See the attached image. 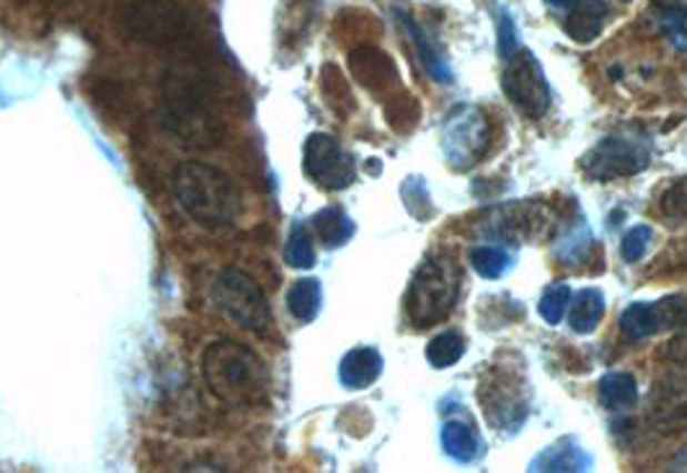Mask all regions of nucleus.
<instances>
[{"label": "nucleus", "instance_id": "nucleus-1", "mask_svg": "<svg viewBox=\"0 0 687 473\" xmlns=\"http://www.w3.org/2000/svg\"><path fill=\"white\" fill-rule=\"evenodd\" d=\"M202 375L212 396L231 406L262 404L270 391V370L246 344L218 339L202 354Z\"/></svg>", "mask_w": 687, "mask_h": 473}, {"label": "nucleus", "instance_id": "nucleus-2", "mask_svg": "<svg viewBox=\"0 0 687 473\" xmlns=\"http://www.w3.org/2000/svg\"><path fill=\"white\" fill-rule=\"evenodd\" d=\"M171 187L179 208L194 223L204 228H228L239 218V189L233 187L231 177L215 165L200 161L179 163L171 177Z\"/></svg>", "mask_w": 687, "mask_h": 473}, {"label": "nucleus", "instance_id": "nucleus-3", "mask_svg": "<svg viewBox=\"0 0 687 473\" xmlns=\"http://www.w3.org/2000/svg\"><path fill=\"white\" fill-rule=\"evenodd\" d=\"M463 288V270L447 251H432L418 264L406 293V315L414 329H430L453 313Z\"/></svg>", "mask_w": 687, "mask_h": 473}, {"label": "nucleus", "instance_id": "nucleus-4", "mask_svg": "<svg viewBox=\"0 0 687 473\" xmlns=\"http://www.w3.org/2000/svg\"><path fill=\"white\" fill-rule=\"evenodd\" d=\"M531 383L523 378V370L504 360L488 368L478 381V404L486 422L502 435H515L523 430L531 414Z\"/></svg>", "mask_w": 687, "mask_h": 473}, {"label": "nucleus", "instance_id": "nucleus-5", "mask_svg": "<svg viewBox=\"0 0 687 473\" xmlns=\"http://www.w3.org/2000/svg\"><path fill=\"white\" fill-rule=\"evenodd\" d=\"M440 145L455 171H468L492 148V124L478 107L457 104L442 122Z\"/></svg>", "mask_w": 687, "mask_h": 473}, {"label": "nucleus", "instance_id": "nucleus-6", "mask_svg": "<svg viewBox=\"0 0 687 473\" xmlns=\"http://www.w3.org/2000/svg\"><path fill=\"white\" fill-rule=\"evenodd\" d=\"M212 301H215L220 313L243 329L264 334L272 326V311L262 288L239 270H225L218 274L215 285H212Z\"/></svg>", "mask_w": 687, "mask_h": 473}, {"label": "nucleus", "instance_id": "nucleus-7", "mask_svg": "<svg viewBox=\"0 0 687 473\" xmlns=\"http://www.w3.org/2000/svg\"><path fill=\"white\" fill-rule=\"evenodd\" d=\"M651 163V143L646 135L634 132H615L599 140L592 151L584 155V171L595 181L626 179L641 173Z\"/></svg>", "mask_w": 687, "mask_h": 473}, {"label": "nucleus", "instance_id": "nucleus-8", "mask_svg": "<svg viewBox=\"0 0 687 473\" xmlns=\"http://www.w3.org/2000/svg\"><path fill=\"white\" fill-rule=\"evenodd\" d=\"M502 89L512 101V107L519 114L531 117V120H540L550 109L546 70H543L538 58L531 50H523V47L509 60H504Z\"/></svg>", "mask_w": 687, "mask_h": 473}, {"label": "nucleus", "instance_id": "nucleus-9", "mask_svg": "<svg viewBox=\"0 0 687 473\" xmlns=\"http://www.w3.org/2000/svg\"><path fill=\"white\" fill-rule=\"evenodd\" d=\"M305 173L311 177L315 184L331 192L346 189L357 179V165L350 151H344V145L336 138L315 132L305 140V158H303Z\"/></svg>", "mask_w": 687, "mask_h": 473}, {"label": "nucleus", "instance_id": "nucleus-10", "mask_svg": "<svg viewBox=\"0 0 687 473\" xmlns=\"http://www.w3.org/2000/svg\"><path fill=\"white\" fill-rule=\"evenodd\" d=\"M687 315V301L683 295L659 298V301H636L620 315V331L628 342L657 336L661 331L677 329Z\"/></svg>", "mask_w": 687, "mask_h": 473}, {"label": "nucleus", "instance_id": "nucleus-11", "mask_svg": "<svg viewBox=\"0 0 687 473\" xmlns=\"http://www.w3.org/2000/svg\"><path fill=\"white\" fill-rule=\"evenodd\" d=\"M548 225H553V215L546 204L517 202L496 212V218L492 220V233L509 243H523L540 233H548Z\"/></svg>", "mask_w": 687, "mask_h": 473}, {"label": "nucleus", "instance_id": "nucleus-12", "mask_svg": "<svg viewBox=\"0 0 687 473\" xmlns=\"http://www.w3.org/2000/svg\"><path fill=\"white\" fill-rule=\"evenodd\" d=\"M649 420L659 430H683L687 427V381L685 378H661L654 383L649 393Z\"/></svg>", "mask_w": 687, "mask_h": 473}, {"label": "nucleus", "instance_id": "nucleus-13", "mask_svg": "<svg viewBox=\"0 0 687 473\" xmlns=\"http://www.w3.org/2000/svg\"><path fill=\"white\" fill-rule=\"evenodd\" d=\"M135 16L140 19L135 31L142 39H163V42L179 37L186 23L184 11L173 6L171 0H148Z\"/></svg>", "mask_w": 687, "mask_h": 473}, {"label": "nucleus", "instance_id": "nucleus-14", "mask_svg": "<svg viewBox=\"0 0 687 473\" xmlns=\"http://www.w3.org/2000/svg\"><path fill=\"white\" fill-rule=\"evenodd\" d=\"M442 451L455 463H473L484 455V440L478 435V427L471 420H447L440 432Z\"/></svg>", "mask_w": 687, "mask_h": 473}, {"label": "nucleus", "instance_id": "nucleus-15", "mask_svg": "<svg viewBox=\"0 0 687 473\" xmlns=\"http://www.w3.org/2000/svg\"><path fill=\"white\" fill-rule=\"evenodd\" d=\"M396 21L401 23V29L406 31L408 42H412L416 58L422 60V66H424L426 73H430L437 83H453L455 81L453 68L447 66V60L442 58L437 47L430 42V37L424 34V29L418 27V23L406 11H396Z\"/></svg>", "mask_w": 687, "mask_h": 473}, {"label": "nucleus", "instance_id": "nucleus-16", "mask_svg": "<svg viewBox=\"0 0 687 473\" xmlns=\"http://www.w3.org/2000/svg\"><path fill=\"white\" fill-rule=\"evenodd\" d=\"M383 375V354L375 346H354L339 365V381L346 389H367Z\"/></svg>", "mask_w": 687, "mask_h": 473}, {"label": "nucleus", "instance_id": "nucleus-17", "mask_svg": "<svg viewBox=\"0 0 687 473\" xmlns=\"http://www.w3.org/2000/svg\"><path fill=\"white\" fill-rule=\"evenodd\" d=\"M605 19H607V6L603 0H576V3L568 8L564 29L574 42L589 44L603 34Z\"/></svg>", "mask_w": 687, "mask_h": 473}, {"label": "nucleus", "instance_id": "nucleus-18", "mask_svg": "<svg viewBox=\"0 0 687 473\" xmlns=\"http://www.w3.org/2000/svg\"><path fill=\"white\" fill-rule=\"evenodd\" d=\"M592 469V455L576 443V440L566 437L546 447L538 459L531 463V471H589Z\"/></svg>", "mask_w": 687, "mask_h": 473}, {"label": "nucleus", "instance_id": "nucleus-19", "mask_svg": "<svg viewBox=\"0 0 687 473\" xmlns=\"http://www.w3.org/2000/svg\"><path fill=\"white\" fill-rule=\"evenodd\" d=\"M605 315V295L597 288H584L568 301V326L576 334H592Z\"/></svg>", "mask_w": 687, "mask_h": 473}, {"label": "nucleus", "instance_id": "nucleus-20", "mask_svg": "<svg viewBox=\"0 0 687 473\" xmlns=\"http://www.w3.org/2000/svg\"><path fill=\"white\" fill-rule=\"evenodd\" d=\"M599 404L607 412H628L638 404V383L630 373H607L599 381Z\"/></svg>", "mask_w": 687, "mask_h": 473}, {"label": "nucleus", "instance_id": "nucleus-21", "mask_svg": "<svg viewBox=\"0 0 687 473\" xmlns=\"http://www.w3.org/2000/svg\"><path fill=\"white\" fill-rule=\"evenodd\" d=\"M313 231L323 246L336 249L352 239L354 223L342 208H326L319 215H313Z\"/></svg>", "mask_w": 687, "mask_h": 473}, {"label": "nucleus", "instance_id": "nucleus-22", "mask_svg": "<svg viewBox=\"0 0 687 473\" xmlns=\"http://www.w3.org/2000/svg\"><path fill=\"white\" fill-rule=\"evenodd\" d=\"M323 303V290L321 282L315 278H303L297 282H292V288L287 290V309L295 315L297 321H313L315 315L321 313Z\"/></svg>", "mask_w": 687, "mask_h": 473}, {"label": "nucleus", "instance_id": "nucleus-23", "mask_svg": "<svg viewBox=\"0 0 687 473\" xmlns=\"http://www.w3.org/2000/svg\"><path fill=\"white\" fill-rule=\"evenodd\" d=\"M468 262L473 270H476L481 278L486 280H499L512 270V254L502 246H488V243H481V246L471 249Z\"/></svg>", "mask_w": 687, "mask_h": 473}, {"label": "nucleus", "instance_id": "nucleus-24", "mask_svg": "<svg viewBox=\"0 0 687 473\" xmlns=\"http://www.w3.org/2000/svg\"><path fill=\"white\" fill-rule=\"evenodd\" d=\"M465 354V336L461 331H442L426 344V360L432 368H453Z\"/></svg>", "mask_w": 687, "mask_h": 473}, {"label": "nucleus", "instance_id": "nucleus-25", "mask_svg": "<svg viewBox=\"0 0 687 473\" xmlns=\"http://www.w3.org/2000/svg\"><path fill=\"white\" fill-rule=\"evenodd\" d=\"M589 251H592V231H589V225L584 223V220H582V223H576L572 231H568L564 239L556 243V256L564 264L584 262V259L589 256Z\"/></svg>", "mask_w": 687, "mask_h": 473}, {"label": "nucleus", "instance_id": "nucleus-26", "mask_svg": "<svg viewBox=\"0 0 687 473\" xmlns=\"http://www.w3.org/2000/svg\"><path fill=\"white\" fill-rule=\"evenodd\" d=\"M284 259H287V264L295 266V270H307V266L315 264L313 239L311 233H307L305 223L292 225L287 246H284Z\"/></svg>", "mask_w": 687, "mask_h": 473}, {"label": "nucleus", "instance_id": "nucleus-27", "mask_svg": "<svg viewBox=\"0 0 687 473\" xmlns=\"http://www.w3.org/2000/svg\"><path fill=\"white\" fill-rule=\"evenodd\" d=\"M568 301H572V288H568L566 282H553L538 303L540 319L550 323V326H556V323L564 321V313L568 311Z\"/></svg>", "mask_w": 687, "mask_h": 473}, {"label": "nucleus", "instance_id": "nucleus-28", "mask_svg": "<svg viewBox=\"0 0 687 473\" xmlns=\"http://www.w3.org/2000/svg\"><path fill=\"white\" fill-rule=\"evenodd\" d=\"M649 241H651V228L649 225L630 228V231L623 235V243H620L623 262H628V264L641 262L646 249H649Z\"/></svg>", "mask_w": 687, "mask_h": 473}, {"label": "nucleus", "instance_id": "nucleus-29", "mask_svg": "<svg viewBox=\"0 0 687 473\" xmlns=\"http://www.w3.org/2000/svg\"><path fill=\"white\" fill-rule=\"evenodd\" d=\"M496 31H499V58L509 60L519 50L517 23L512 19L507 8H496Z\"/></svg>", "mask_w": 687, "mask_h": 473}, {"label": "nucleus", "instance_id": "nucleus-30", "mask_svg": "<svg viewBox=\"0 0 687 473\" xmlns=\"http://www.w3.org/2000/svg\"><path fill=\"white\" fill-rule=\"evenodd\" d=\"M659 208L667 218H673V220H685L687 218V177L677 179L673 187L665 189Z\"/></svg>", "mask_w": 687, "mask_h": 473}, {"label": "nucleus", "instance_id": "nucleus-31", "mask_svg": "<svg viewBox=\"0 0 687 473\" xmlns=\"http://www.w3.org/2000/svg\"><path fill=\"white\" fill-rule=\"evenodd\" d=\"M667 358L677 362V365H687V315L683 319L680 326H677V334L673 336V342L667 344Z\"/></svg>", "mask_w": 687, "mask_h": 473}, {"label": "nucleus", "instance_id": "nucleus-32", "mask_svg": "<svg viewBox=\"0 0 687 473\" xmlns=\"http://www.w3.org/2000/svg\"><path fill=\"white\" fill-rule=\"evenodd\" d=\"M665 27H667V34L669 39L677 47H683V50H687V31L683 27V13L680 11H673V8H665Z\"/></svg>", "mask_w": 687, "mask_h": 473}, {"label": "nucleus", "instance_id": "nucleus-33", "mask_svg": "<svg viewBox=\"0 0 687 473\" xmlns=\"http://www.w3.org/2000/svg\"><path fill=\"white\" fill-rule=\"evenodd\" d=\"M548 6H553V8H558V11H568V8H572L576 0H546Z\"/></svg>", "mask_w": 687, "mask_h": 473}, {"label": "nucleus", "instance_id": "nucleus-34", "mask_svg": "<svg viewBox=\"0 0 687 473\" xmlns=\"http://www.w3.org/2000/svg\"><path fill=\"white\" fill-rule=\"evenodd\" d=\"M657 3H661L665 8H669V6H673V0H657Z\"/></svg>", "mask_w": 687, "mask_h": 473}, {"label": "nucleus", "instance_id": "nucleus-35", "mask_svg": "<svg viewBox=\"0 0 687 473\" xmlns=\"http://www.w3.org/2000/svg\"><path fill=\"white\" fill-rule=\"evenodd\" d=\"M683 461H685V466H687V451L683 453Z\"/></svg>", "mask_w": 687, "mask_h": 473}, {"label": "nucleus", "instance_id": "nucleus-36", "mask_svg": "<svg viewBox=\"0 0 687 473\" xmlns=\"http://www.w3.org/2000/svg\"><path fill=\"white\" fill-rule=\"evenodd\" d=\"M623 3H630V0H623Z\"/></svg>", "mask_w": 687, "mask_h": 473}]
</instances>
